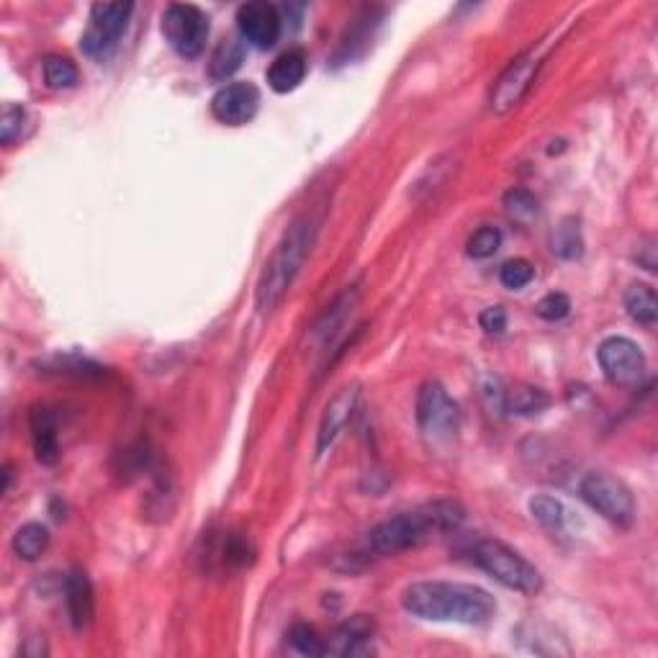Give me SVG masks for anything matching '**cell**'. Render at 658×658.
<instances>
[{"label":"cell","mask_w":658,"mask_h":658,"mask_svg":"<svg viewBox=\"0 0 658 658\" xmlns=\"http://www.w3.org/2000/svg\"><path fill=\"white\" fill-rule=\"evenodd\" d=\"M463 517H466V512H463L461 504L450 502V499L422 504L412 512H401V515L389 517V520L373 527L360 543L358 556L365 558V561L396 556V553L427 543L435 535L450 533L455 527H461Z\"/></svg>","instance_id":"cell-1"},{"label":"cell","mask_w":658,"mask_h":658,"mask_svg":"<svg viewBox=\"0 0 658 658\" xmlns=\"http://www.w3.org/2000/svg\"><path fill=\"white\" fill-rule=\"evenodd\" d=\"M401 607L419 620L461 625H481L497 612V602L486 589L458 581H417L404 589Z\"/></svg>","instance_id":"cell-2"},{"label":"cell","mask_w":658,"mask_h":658,"mask_svg":"<svg viewBox=\"0 0 658 658\" xmlns=\"http://www.w3.org/2000/svg\"><path fill=\"white\" fill-rule=\"evenodd\" d=\"M319 222L312 214L299 216L281 242L276 245L273 255L268 258L263 268V276L258 281V306L263 312H273L288 294L291 283L296 281L299 270L304 268L309 252H312L314 240H317Z\"/></svg>","instance_id":"cell-3"},{"label":"cell","mask_w":658,"mask_h":658,"mask_svg":"<svg viewBox=\"0 0 658 658\" xmlns=\"http://www.w3.org/2000/svg\"><path fill=\"white\" fill-rule=\"evenodd\" d=\"M471 561L512 592L535 594L543 587V576L533 563L499 540H479L471 548Z\"/></svg>","instance_id":"cell-4"},{"label":"cell","mask_w":658,"mask_h":658,"mask_svg":"<svg viewBox=\"0 0 658 658\" xmlns=\"http://www.w3.org/2000/svg\"><path fill=\"white\" fill-rule=\"evenodd\" d=\"M417 427L430 445L453 443L458 430H461V409L450 399L443 383L427 381L417 394V407H414Z\"/></svg>","instance_id":"cell-5"},{"label":"cell","mask_w":658,"mask_h":658,"mask_svg":"<svg viewBox=\"0 0 658 658\" xmlns=\"http://www.w3.org/2000/svg\"><path fill=\"white\" fill-rule=\"evenodd\" d=\"M581 499L589 507L617 527H630L635 522V502L628 486L610 473H587L579 486Z\"/></svg>","instance_id":"cell-6"},{"label":"cell","mask_w":658,"mask_h":658,"mask_svg":"<svg viewBox=\"0 0 658 658\" xmlns=\"http://www.w3.org/2000/svg\"><path fill=\"white\" fill-rule=\"evenodd\" d=\"M162 36L183 60H193L209 42V18L201 8L173 3L162 13Z\"/></svg>","instance_id":"cell-7"},{"label":"cell","mask_w":658,"mask_h":658,"mask_svg":"<svg viewBox=\"0 0 658 658\" xmlns=\"http://www.w3.org/2000/svg\"><path fill=\"white\" fill-rule=\"evenodd\" d=\"M132 11V3H96L90 8V24L80 42L83 52L93 60H106L108 54L119 47Z\"/></svg>","instance_id":"cell-8"},{"label":"cell","mask_w":658,"mask_h":658,"mask_svg":"<svg viewBox=\"0 0 658 658\" xmlns=\"http://www.w3.org/2000/svg\"><path fill=\"white\" fill-rule=\"evenodd\" d=\"M540 67H543V54L538 49H527V52H522L520 57L509 62L507 70L499 75L494 88H491V111L494 114H509L512 108L520 106L530 93V88H533Z\"/></svg>","instance_id":"cell-9"},{"label":"cell","mask_w":658,"mask_h":658,"mask_svg":"<svg viewBox=\"0 0 658 658\" xmlns=\"http://www.w3.org/2000/svg\"><path fill=\"white\" fill-rule=\"evenodd\" d=\"M597 360L607 381L615 386H635L646 373V355L628 337H607L599 345Z\"/></svg>","instance_id":"cell-10"},{"label":"cell","mask_w":658,"mask_h":658,"mask_svg":"<svg viewBox=\"0 0 658 658\" xmlns=\"http://www.w3.org/2000/svg\"><path fill=\"white\" fill-rule=\"evenodd\" d=\"M260 90L252 83H227L211 98V116L224 126H242L255 119Z\"/></svg>","instance_id":"cell-11"},{"label":"cell","mask_w":658,"mask_h":658,"mask_svg":"<svg viewBox=\"0 0 658 658\" xmlns=\"http://www.w3.org/2000/svg\"><path fill=\"white\" fill-rule=\"evenodd\" d=\"M281 13L273 3L265 0H252L237 11V29L247 44L258 49H270L281 36Z\"/></svg>","instance_id":"cell-12"},{"label":"cell","mask_w":658,"mask_h":658,"mask_svg":"<svg viewBox=\"0 0 658 658\" xmlns=\"http://www.w3.org/2000/svg\"><path fill=\"white\" fill-rule=\"evenodd\" d=\"M360 389L358 386H345V389L337 391L332 399H329L327 409L322 414V422H319V435H317V455L327 453L335 440L340 437V432L350 425L355 409H358Z\"/></svg>","instance_id":"cell-13"},{"label":"cell","mask_w":658,"mask_h":658,"mask_svg":"<svg viewBox=\"0 0 658 658\" xmlns=\"http://www.w3.org/2000/svg\"><path fill=\"white\" fill-rule=\"evenodd\" d=\"M65 605L72 628L78 630V633H83V630L93 623V617H96V592H93V581H90L88 571L85 569H78V566H75V569L67 574Z\"/></svg>","instance_id":"cell-14"},{"label":"cell","mask_w":658,"mask_h":658,"mask_svg":"<svg viewBox=\"0 0 658 658\" xmlns=\"http://www.w3.org/2000/svg\"><path fill=\"white\" fill-rule=\"evenodd\" d=\"M373 630H376V625H373L371 617H350V620H345V623L335 628L332 638L327 641V653H337V656H365V653H373Z\"/></svg>","instance_id":"cell-15"},{"label":"cell","mask_w":658,"mask_h":658,"mask_svg":"<svg viewBox=\"0 0 658 658\" xmlns=\"http://www.w3.org/2000/svg\"><path fill=\"white\" fill-rule=\"evenodd\" d=\"M31 445L36 461L42 466H57L60 461V437H57V414L49 407H34L29 414Z\"/></svg>","instance_id":"cell-16"},{"label":"cell","mask_w":658,"mask_h":658,"mask_svg":"<svg viewBox=\"0 0 658 658\" xmlns=\"http://www.w3.org/2000/svg\"><path fill=\"white\" fill-rule=\"evenodd\" d=\"M306 54L304 49H288V52L278 54L276 62L268 67V85L276 93H291L299 88L306 78Z\"/></svg>","instance_id":"cell-17"},{"label":"cell","mask_w":658,"mask_h":658,"mask_svg":"<svg viewBox=\"0 0 658 658\" xmlns=\"http://www.w3.org/2000/svg\"><path fill=\"white\" fill-rule=\"evenodd\" d=\"M355 301H358V288H347L345 294L337 296V301L332 306H327V312L319 317V322L314 324V337H319V340H332V337L337 335V329L345 324V319L350 317V312H353Z\"/></svg>","instance_id":"cell-18"},{"label":"cell","mask_w":658,"mask_h":658,"mask_svg":"<svg viewBox=\"0 0 658 658\" xmlns=\"http://www.w3.org/2000/svg\"><path fill=\"white\" fill-rule=\"evenodd\" d=\"M49 545V530L42 522H26L16 530L11 540V548L21 561H36L47 551Z\"/></svg>","instance_id":"cell-19"},{"label":"cell","mask_w":658,"mask_h":658,"mask_svg":"<svg viewBox=\"0 0 658 658\" xmlns=\"http://www.w3.org/2000/svg\"><path fill=\"white\" fill-rule=\"evenodd\" d=\"M530 512H533L535 520L540 522L543 530L556 538V535H566V522H569V512L558 502L556 497H548V494H538V497L530 499Z\"/></svg>","instance_id":"cell-20"},{"label":"cell","mask_w":658,"mask_h":658,"mask_svg":"<svg viewBox=\"0 0 658 658\" xmlns=\"http://www.w3.org/2000/svg\"><path fill=\"white\" fill-rule=\"evenodd\" d=\"M625 309H628L630 319L643 327H653L658 322V299L656 291L651 286H630L625 294Z\"/></svg>","instance_id":"cell-21"},{"label":"cell","mask_w":658,"mask_h":658,"mask_svg":"<svg viewBox=\"0 0 658 658\" xmlns=\"http://www.w3.org/2000/svg\"><path fill=\"white\" fill-rule=\"evenodd\" d=\"M551 396L545 391L533 389V386H515V389L504 391V409L517 417H530V414H540L548 409Z\"/></svg>","instance_id":"cell-22"},{"label":"cell","mask_w":658,"mask_h":658,"mask_svg":"<svg viewBox=\"0 0 658 658\" xmlns=\"http://www.w3.org/2000/svg\"><path fill=\"white\" fill-rule=\"evenodd\" d=\"M553 252L563 260H579L581 252H584V237H581V229L576 219H563L561 224L553 232Z\"/></svg>","instance_id":"cell-23"},{"label":"cell","mask_w":658,"mask_h":658,"mask_svg":"<svg viewBox=\"0 0 658 658\" xmlns=\"http://www.w3.org/2000/svg\"><path fill=\"white\" fill-rule=\"evenodd\" d=\"M44 80L52 90L75 88L80 80L78 65L70 57H47L44 60Z\"/></svg>","instance_id":"cell-24"},{"label":"cell","mask_w":658,"mask_h":658,"mask_svg":"<svg viewBox=\"0 0 658 658\" xmlns=\"http://www.w3.org/2000/svg\"><path fill=\"white\" fill-rule=\"evenodd\" d=\"M49 371L67 373V376H103V368L98 363L88 358H80V355H52L49 360H44Z\"/></svg>","instance_id":"cell-25"},{"label":"cell","mask_w":658,"mask_h":658,"mask_svg":"<svg viewBox=\"0 0 658 658\" xmlns=\"http://www.w3.org/2000/svg\"><path fill=\"white\" fill-rule=\"evenodd\" d=\"M288 641L301 656H327V641L319 638L317 630L306 623H296L294 628L288 630Z\"/></svg>","instance_id":"cell-26"},{"label":"cell","mask_w":658,"mask_h":658,"mask_svg":"<svg viewBox=\"0 0 658 658\" xmlns=\"http://www.w3.org/2000/svg\"><path fill=\"white\" fill-rule=\"evenodd\" d=\"M502 247V229L499 227H481L468 237L466 252L473 260H486Z\"/></svg>","instance_id":"cell-27"},{"label":"cell","mask_w":658,"mask_h":658,"mask_svg":"<svg viewBox=\"0 0 658 658\" xmlns=\"http://www.w3.org/2000/svg\"><path fill=\"white\" fill-rule=\"evenodd\" d=\"M533 278H535V268L533 263L525 258L507 260V263L502 265V270H499V281H502V286L509 288V291H520V288L530 286Z\"/></svg>","instance_id":"cell-28"},{"label":"cell","mask_w":658,"mask_h":658,"mask_svg":"<svg viewBox=\"0 0 658 658\" xmlns=\"http://www.w3.org/2000/svg\"><path fill=\"white\" fill-rule=\"evenodd\" d=\"M242 65V49L237 42H224L211 57V78L227 80Z\"/></svg>","instance_id":"cell-29"},{"label":"cell","mask_w":658,"mask_h":658,"mask_svg":"<svg viewBox=\"0 0 658 658\" xmlns=\"http://www.w3.org/2000/svg\"><path fill=\"white\" fill-rule=\"evenodd\" d=\"M26 126V108L16 106V103H6L3 106V116H0V142L11 147L13 142L24 137Z\"/></svg>","instance_id":"cell-30"},{"label":"cell","mask_w":658,"mask_h":658,"mask_svg":"<svg viewBox=\"0 0 658 658\" xmlns=\"http://www.w3.org/2000/svg\"><path fill=\"white\" fill-rule=\"evenodd\" d=\"M504 206H507L509 216H515V219H533L538 214V201L530 191L525 188H515V191H509L504 196Z\"/></svg>","instance_id":"cell-31"},{"label":"cell","mask_w":658,"mask_h":658,"mask_svg":"<svg viewBox=\"0 0 658 658\" xmlns=\"http://www.w3.org/2000/svg\"><path fill=\"white\" fill-rule=\"evenodd\" d=\"M535 312H538V317L545 319V322H561V319L569 317L571 299L566 294H548L538 301Z\"/></svg>","instance_id":"cell-32"},{"label":"cell","mask_w":658,"mask_h":658,"mask_svg":"<svg viewBox=\"0 0 658 658\" xmlns=\"http://www.w3.org/2000/svg\"><path fill=\"white\" fill-rule=\"evenodd\" d=\"M368 21H373L371 11H368V18H358V21L353 24V29L347 31L345 42H342V47H340L342 60H350V57H355V47H358V44H365L368 39H371L373 24H368Z\"/></svg>","instance_id":"cell-33"},{"label":"cell","mask_w":658,"mask_h":658,"mask_svg":"<svg viewBox=\"0 0 658 658\" xmlns=\"http://www.w3.org/2000/svg\"><path fill=\"white\" fill-rule=\"evenodd\" d=\"M479 324L489 335H502L504 329H507V314H504L502 306H489V309L479 314Z\"/></svg>","instance_id":"cell-34"}]
</instances>
